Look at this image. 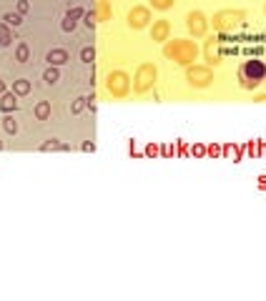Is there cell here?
Segmentation results:
<instances>
[{
	"label": "cell",
	"mask_w": 266,
	"mask_h": 301,
	"mask_svg": "<svg viewBox=\"0 0 266 301\" xmlns=\"http://www.w3.org/2000/svg\"><path fill=\"white\" fill-rule=\"evenodd\" d=\"M16 60L18 63H28L31 60V48H28V43H18V48H16Z\"/></svg>",
	"instance_id": "17"
},
{
	"label": "cell",
	"mask_w": 266,
	"mask_h": 301,
	"mask_svg": "<svg viewBox=\"0 0 266 301\" xmlns=\"http://www.w3.org/2000/svg\"><path fill=\"white\" fill-rule=\"evenodd\" d=\"M43 81H46L48 85H53V83H58V81H61V73H58V68H55V66L46 68V73H43Z\"/></svg>",
	"instance_id": "19"
},
{
	"label": "cell",
	"mask_w": 266,
	"mask_h": 301,
	"mask_svg": "<svg viewBox=\"0 0 266 301\" xmlns=\"http://www.w3.org/2000/svg\"><path fill=\"white\" fill-rule=\"evenodd\" d=\"M188 150H191V156H196V158H206V146L203 143H194Z\"/></svg>",
	"instance_id": "26"
},
{
	"label": "cell",
	"mask_w": 266,
	"mask_h": 301,
	"mask_svg": "<svg viewBox=\"0 0 266 301\" xmlns=\"http://www.w3.org/2000/svg\"><path fill=\"white\" fill-rule=\"evenodd\" d=\"M83 20H85V25H88V28H93V25L98 23V18H96V10H88V13L83 15Z\"/></svg>",
	"instance_id": "30"
},
{
	"label": "cell",
	"mask_w": 266,
	"mask_h": 301,
	"mask_svg": "<svg viewBox=\"0 0 266 301\" xmlns=\"http://www.w3.org/2000/svg\"><path fill=\"white\" fill-rule=\"evenodd\" d=\"M264 83H266V81H264Z\"/></svg>",
	"instance_id": "43"
},
{
	"label": "cell",
	"mask_w": 266,
	"mask_h": 301,
	"mask_svg": "<svg viewBox=\"0 0 266 301\" xmlns=\"http://www.w3.org/2000/svg\"><path fill=\"white\" fill-rule=\"evenodd\" d=\"M40 150H68L66 143H58V141H48V143H43Z\"/></svg>",
	"instance_id": "24"
},
{
	"label": "cell",
	"mask_w": 266,
	"mask_h": 301,
	"mask_svg": "<svg viewBox=\"0 0 266 301\" xmlns=\"http://www.w3.org/2000/svg\"><path fill=\"white\" fill-rule=\"evenodd\" d=\"M3 23H8L10 28H18V25L23 23V15H20V13H5V15H3Z\"/></svg>",
	"instance_id": "20"
},
{
	"label": "cell",
	"mask_w": 266,
	"mask_h": 301,
	"mask_svg": "<svg viewBox=\"0 0 266 301\" xmlns=\"http://www.w3.org/2000/svg\"><path fill=\"white\" fill-rule=\"evenodd\" d=\"M264 81H266V63H264V60H256V58L244 60L241 68H239V83H241V88L256 90Z\"/></svg>",
	"instance_id": "2"
},
{
	"label": "cell",
	"mask_w": 266,
	"mask_h": 301,
	"mask_svg": "<svg viewBox=\"0 0 266 301\" xmlns=\"http://www.w3.org/2000/svg\"><path fill=\"white\" fill-rule=\"evenodd\" d=\"M0 150H3V141H0Z\"/></svg>",
	"instance_id": "39"
},
{
	"label": "cell",
	"mask_w": 266,
	"mask_h": 301,
	"mask_svg": "<svg viewBox=\"0 0 266 301\" xmlns=\"http://www.w3.org/2000/svg\"><path fill=\"white\" fill-rule=\"evenodd\" d=\"M156 78H158V68L153 63H141L136 75H133V93H149V90L156 85Z\"/></svg>",
	"instance_id": "3"
},
{
	"label": "cell",
	"mask_w": 266,
	"mask_h": 301,
	"mask_svg": "<svg viewBox=\"0 0 266 301\" xmlns=\"http://www.w3.org/2000/svg\"><path fill=\"white\" fill-rule=\"evenodd\" d=\"M33 116H35L38 120H48V118H50V103H48V100H38L35 108H33Z\"/></svg>",
	"instance_id": "14"
},
{
	"label": "cell",
	"mask_w": 266,
	"mask_h": 301,
	"mask_svg": "<svg viewBox=\"0 0 266 301\" xmlns=\"http://www.w3.org/2000/svg\"><path fill=\"white\" fill-rule=\"evenodd\" d=\"M244 150H246L251 158H259V156H261V141H249Z\"/></svg>",
	"instance_id": "21"
},
{
	"label": "cell",
	"mask_w": 266,
	"mask_h": 301,
	"mask_svg": "<svg viewBox=\"0 0 266 301\" xmlns=\"http://www.w3.org/2000/svg\"><path fill=\"white\" fill-rule=\"evenodd\" d=\"M0 111H3V105H0Z\"/></svg>",
	"instance_id": "41"
},
{
	"label": "cell",
	"mask_w": 266,
	"mask_h": 301,
	"mask_svg": "<svg viewBox=\"0 0 266 301\" xmlns=\"http://www.w3.org/2000/svg\"><path fill=\"white\" fill-rule=\"evenodd\" d=\"M173 3L176 0H151V5L156 10H168V8H173Z\"/></svg>",
	"instance_id": "28"
},
{
	"label": "cell",
	"mask_w": 266,
	"mask_h": 301,
	"mask_svg": "<svg viewBox=\"0 0 266 301\" xmlns=\"http://www.w3.org/2000/svg\"><path fill=\"white\" fill-rule=\"evenodd\" d=\"M0 105H3V111H16L18 108V96L13 93V90H5L3 96H0Z\"/></svg>",
	"instance_id": "13"
},
{
	"label": "cell",
	"mask_w": 266,
	"mask_h": 301,
	"mask_svg": "<svg viewBox=\"0 0 266 301\" xmlns=\"http://www.w3.org/2000/svg\"><path fill=\"white\" fill-rule=\"evenodd\" d=\"M66 15H68V18H73V20H81L83 15H85V10H83V8H70Z\"/></svg>",
	"instance_id": "32"
},
{
	"label": "cell",
	"mask_w": 266,
	"mask_h": 301,
	"mask_svg": "<svg viewBox=\"0 0 266 301\" xmlns=\"http://www.w3.org/2000/svg\"><path fill=\"white\" fill-rule=\"evenodd\" d=\"M221 40H216V38H209L206 40V48H203V58H206V63L209 66H218L221 63Z\"/></svg>",
	"instance_id": "10"
},
{
	"label": "cell",
	"mask_w": 266,
	"mask_h": 301,
	"mask_svg": "<svg viewBox=\"0 0 266 301\" xmlns=\"http://www.w3.org/2000/svg\"><path fill=\"white\" fill-rule=\"evenodd\" d=\"M186 81L191 88H209L214 83V70L209 66H186Z\"/></svg>",
	"instance_id": "5"
},
{
	"label": "cell",
	"mask_w": 266,
	"mask_h": 301,
	"mask_svg": "<svg viewBox=\"0 0 266 301\" xmlns=\"http://www.w3.org/2000/svg\"><path fill=\"white\" fill-rule=\"evenodd\" d=\"M264 13H266V3H264Z\"/></svg>",
	"instance_id": "40"
},
{
	"label": "cell",
	"mask_w": 266,
	"mask_h": 301,
	"mask_svg": "<svg viewBox=\"0 0 266 301\" xmlns=\"http://www.w3.org/2000/svg\"><path fill=\"white\" fill-rule=\"evenodd\" d=\"M78 25V20H73V18H68V15H66V20L61 23V28H63V33H70V30L73 28H76Z\"/></svg>",
	"instance_id": "31"
},
{
	"label": "cell",
	"mask_w": 266,
	"mask_h": 301,
	"mask_svg": "<svg viewBox=\"0 0 266 301\" xmlns=\"http://www.w3.org/2000/svg\"><path fill=\"white\" fill-rule=\"evenodd\" d=\"M5 90H8V85H5V81H3V78H0V96H3Z\"/></svg>",
	"instance_id": "35"
},
{
	"label": "cell",
	"mask_w": 266,
	"mask_h": 301,
	"mask_svg": "<svg viewBox=\"0 0 266 301\" xmlns=\"http://www.w3.org/2000/svg\"><path fill=\"white\" fill-rule=\"evenodd\" d=\"M85 105H88V98H85V96H81V98H76V100H73L70 111H73V113H81V111L85 108Z\"/></svg>",
	"instance_id": "25"
},
{
	"label": "cell",
	"mask_w": 266,
	"mask_h": 301,
	"mask_svg": "<svg viewBox=\"0 0 266 301\" xmlns=\"http://www.w3.org/2000/svg\"><path fill=\"white\" fill-rule=\"evenodd\" d=\"M168 35H171V23H168L166 18L153 20V25H151V40H156V43H166Z\"/></svg>",
	"instance_id": "9"
},
{
	"label": "cell",
	"mask_w": 266,
	"mask_h": 301,
	"mask_svg": "<svg viewBox=\"0 0 266 301\" xmlns=\"http://www.w3.org/2000/svg\"><path fill=\"white\" fill-rule=\"evenodd\" d=\"M108 3H111V0H108Z\"/></svg>",
	"instance_id": "42"
},
{
	"label": "cell",
	"mask_w": 266,
	"mask_h": 301,
	"mask_svg": "<svg viewBox=\"0 0 266 301\" xmlns=\"http://www.w3.org/2000/svg\"><path fill=\"white\" fill-rule=\"evenodd\" d=\"M13 93H16L18 98H20V96H28V93H31V81H28V78L13 81Z\"/></svg>",
	"instance_id": "16"
},
{
	"label": "cell",
	"mask_w": 266,
	"mask_h": 301,
	"mask_svg": "<svg viewBox=\"0 0 266 301\" xmlns=\"http://www.w3.org/2000/svg\"><path fill=\"white\" fill-rule=\"evenodd\" d=\"M164 55L168 60L179 66H194V60L199 58V45L196 40H183V38H176V40H166L164 45Z\"/></svg>",
	"instance_id": "1"
},
{
	"label": "cell",
	"mask_w": 266,
	"mask_h": 301,
	"mask_svg": "<svg viewBox=\"0 0 266 301\" xmlns=\"http://www.w3.org/2000/svg\"><path fill=\"white\" fill-rule=\"evenodd\" d=\"M254 100H256V103H266V93H264V96H254Z\"/></svg>",
	"instance_id": "36"
},
{
	"label": "cell",
	"mask_w": 266,
	"mask_h": 301,
	"mask_svg": "<svg viewBox=\"0 0 266 301\" xmlns=\"http://www.w3.org/2000/svg\"><path fill=\"white\" fill-rule=\"evenodd\" d=\"M261 156H266V143L261 141Z\"/></svg>",
	"instance_id": "38"
},
{
	"label": "cell",
	"mask_w": 266,
	"mask_h": 301,
	"mask_svg": "<svg viewBox=\"0 0 266 301\" xmlns=\"http://www.w3.org/2000/svg\"><path fill=\"white\" fill-rule=\"evenodd\" d=\"M143 156H149V158H156V156H161V146H156V143H149L146 146V153Z\"/></svg>",
	"instance_id": "29"
},
{
	"label": "cell",
	"mask_w": 266,
	"mask_h": 301,
	"mask_svg": "<svg viewBox=\"0 0 266 301\" xmlns=\"http://www.w3.org/2000/svg\"><path fill=\"white\" fill-rule=\"evenodd\" d=\"M221 156H224V158H233V161H241L244 158V148L236 146V143H226V146H221Z\"/></svg>",
	"instance_id": "12"
},
{
	"label": "cell",
	"mask_w": 266,
	"mask_h": 301,
	"mask_svg": "<svg viewBox=\"0 0 266 301\" xmlns=\"http://www.w3.org/2000/svg\"><path fill=\"white\" fill-rule=\"evenodd\" d=\"M206 156H209V158H221V146L218 143H209V146H206Z\"/></svg>",
	"instance_id": "27"
},
{
	"label": "cell",
	"mask_w": 266,
	"mask_h": 301,
	"mask_svg": "<svg viewBox=\"0 0 266 301\" xmlns=\"http://www.w3.org/2000/svg\"><path fill=\"white\" fill-rule=\"evenodd\" d=\"M13 30L16 28H10L8 23H0V45H10L13 43Z\"/></svg>",
	"instance_id": "18"
},
{
	"label": "cell",
	"mask_w": 266,
	"mask_h": 301,
	"mask_svg": "<svg viewBox=\"0 0 266 301\" xmlns=\"http://www.w3.org/2000/svg\"><path fill=\"white\" fill-rule=\"evenodd\" d=\"M46 60H48V66H63L66 60H68V50L66 48H53V50H48V55H46Z\"/></svg>",
	"instance_id": "11"
},
{
	"label": "cell",
	"mask_w": 266,
	"mask_h": 301,
	"mask_svg": "<svg viewBox=\"0 0 266 301\" xmlns=\"http://www.w3.org/2000/svg\"><path fill=\"white\" fill-rule=\"evenodd\" d=\"M93 58H96L93 45H85V48L81 50V60H83V63H93Z\"/></svg>",
	"instance_id": "23"
},
{
	"label": "cell",
	"mask_w": 266,
	"mask_h": 301,
	"mask_svg": "<svg viewBox=\"0 0 266 301\" xmlns=\"http://www.w3.org/2000/svg\"><path fill=\"white\" fill-rule=\"evenodd\" d=\"M259 186H261V188H266V176H261V178H259Z\"/></svg>",
	"instance_id": "37"
},
{
	"label": "cell",
	"mask_w": 266,
	"mask_h": 301,
	"mask_svg": "<svg viewBox=\"0 0 266 301\" xmlns=\"http://www.w3.org/2000/svg\"><path fill=\"white\" fill-rule=\"evenodd\" d=\"M186 150H188V148H186V143H183V141H179V148H176V153H186Z\"/></svg>",
	"instance_id": "34"
},
{
	"label": "cell",
	"mask_w": 266,
	"mask_h": 301,
	"mask_svg": "<svg viewBox=\"0 0 266 301\" xmlns=\"http://www.w3.org/2000/svg\"><path fill=\"white\" fill-rule=\"evenodd\" d=\"M186 28H188V33L194 38H203L206 30H209V18H206L201 10H191L186 15Z\"/></svg>",
	"instance_id": "7"
},
{
	"label": "cell",
	"mask_w": 266,
	"mask_h": 301,
	"mask_svg": "<svg viewBox=\"0 0 266 301\" xmlns=\"http://www.w3.org/2000/svg\"><path fill=\"white\" fill-rule=\"evenodd\" d=\"M244 20H246L244 10H218V13H214V18L209 23L214 25V30H218V33H226V30H233L236 25H241Z\"/></svg>",
	"instance_id": "4"
},
{
	"label": "cell",
	"mask_w": 266,
	"mask_h": 301,
	"mask_svg": "<svg viewBox=\"0 0 266 301\" xmlns=\"http://www.w3.org/2000/svg\"><path fill=\"white\" fill-rule=\"evenodd\" d=\"M106 88L113 98H126L131 93V78L123 70H113L108 78H106Z\"/></svg>",
	"instance_id": "6"
},
{
	"label": "cell",
	"mask_w": 266,
	"mask_h": 301,
	"mask_svg": "<svg viewBox=\"0 0 266 301\" xmlns=\"http://www.w3.org/2000/svg\"><path fill=\"white\" fill-rule=\"evenodd\" d=\"M28 8H31V5H28V0H18V13H20V15L28 13Z\"/></svg>",
	"instance_id": "33"
},
{
	"label": "cell",
	"mask_w": 266,
	"mask_h": 301,
	"mask_svg": "<svg viewBox=\"0 0 266 301\" xmlns=\"http://www.w3.org/2000/svg\"><path fill=\"white\" fill-rule=\"evenodd\" d=\"M151 23V10L146 8V5H136V8H131L128 10V25L133 30H141Z\"/></svg>",
	"instance_id": "8"
},
{
	"label": "cell",
	"mask_w": 266,
	"mask_h": 301,
	"mask_svg": "<svg viewBox=\"0 0 266 301\" xmlns=\"http://www.w3.org/2000/svg\"><path fill=\"white\" fill-rule=\"evenodd\" d=\"M3 128H5V133H10V135L18 133V123L13 120V116H5V118H3Z\"/></svg>",
	"instance_id": "22"
},
{
	"label": "cell",
	"mask_w": 266,
	"mask_h": 301,
	"mask_svg": "<svg viewBox=\"0 0 266 301\" xmlns=\"http://www.w3.org/2000/svg\"><path fill=\"white\" fill-rule=\"evenodd\" d=\"M93 10H96L98 23H103V20H108V18H111V3H108V0H98V5H96Z\"/></svg>",
	"instance_id": "15"
}]
</instances>
